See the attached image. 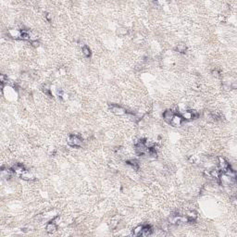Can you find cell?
Returning a JSON list of instances; mask_svg holds the SVG:
<instances>
[{"label":"cell","mask_w":237,"mask_h":237,"mask_svg":"<svg viewBox=\"0 0 237 237\" xmlns=\"http://www.w3.org/2000/svg\"><path fill=\"white\" fill-rule=\"evenodd\" d=\"M57 229H58V227H57L56 222H52V220H51L49 223H47L46 227V230L48 234H53V232L57 231Z\"/></svg>","instance_id":"cell-10"},{"label":"cell","mask_w":237,"mask_h":237,"mask_svg":"<svg viewBox=\"0 0 237 237\" xmlns=\"http://www.w3.org/2000/svg\"><path fill=\"white\" fill-rule=\"evenodd\" d=\"M219 179L220 181V183H222L223 185H225V186L232 185V184H234V183H235V179H234V178H232L230 176H228L227 174H225V173H223V174H220V177H219Z\"/></svg>","instance_id":"cell-3"},{"label":"cell","mask_w":237,"mask_h":237,"mask_svg":"<svg viewBox=\"0 0 237 237\" xmlns=\"http://www.w3.org/2000/svg\"><path fill=\"white\" fill-rule=\"evenodd\" d=\"M212 75H213L214 77H219V76H220L219 72H218V70H213V72H212Z\"/></svg>","instance_id":"cell-20"},{"label":"cell","mask_w":237,"mask_h":237,"mask_svg":"<svg viewBox=\"0 0 237 237\" xmlns=\"http://www.w3.org/2000/svg\"><path fill=\"white\" fill-rule=\"evenodd\" d=\"M126 163H127L129 166H131V167L133 169H135V171H138V169H139V163H138L135 159H129L126 161Z\"/></svg>","instance_id":"cell-14"},{"label":"cell","mask_w":237,"mask_h":237,"mask_svg":"<svg viewBox=\"0 0 237 237\" xmlns=\"http://www.w3.org/2000/svg\"><path fill=\"white\" fill-rule=\"evenodd\" d=\"M152 228L149 226V225H145V226H144L143 228V232H142V235L141 236H145V237H147V236H149V235H151L152 234Z\"/></svg>","instance_id":"cell-13"},{"label":"cell","mask_w":237,"mask_h":237,"mask_svg":"<svg viewBox=\"0 0 237 237\" xmlns=\"http://www.w3.org/2000/svg\"><path fill=\"white\" fill-rule=\"evenodd\" d=\"M118 222H120V217L118 216H114L113 218H111L109 222V227L111 229H115L118 225Z\"/></svg>","instance_id":"cell-12"},{"label":"cell","mask_w":237,"mask_h":237,"mask_svg":"<svg viewBox=\"0 0 237 237\" xmlns=\"http://www.w3.org/2000/svg\"><path fill=\"white\" fill-rule=\"evenodd\" d=\"M143 228H144L143 225H139V226L135 227L133 230V234L134 236H141L142 232H143Z\"/></svg>","instance_id":"cell-15"},{"label":"cell","mask_w":237,"mask_h":237,"mask_svg":"<svg viewBox=\"0 0 237 237\" xmlns=\"http://www.w3.org/2000/svg\"><path fill=\"white\" fill-rule=\"evenodd\" d=\"M12 171H14V173H15L16 175H18V176L21 177V175L26 171V169H25L24 166H23L22 164H16V165L13 166Z\"/></svg>","instance_id":"cell-6"},{"label":"cell","mask_w":237,"mask_h":237,"mask_svg":"<svg viewBox=\"0 0 237 237\" xmlns=\"http://www.w3.org/2000/svg\"><path fill=\"white\" fill-rule=\"evenodd\" d=\"M186 217L189 219V222H195V219L197 218V214L195 211H188Z\"/></svg>","instance_id":"cell-17"},{"label":"cell","mask_w":237,"mask_h":237,"mask_svg":"<svg viewBox=\"0 0 237 237\" xmlns=\"http://www.w3.org/2000/svg\"><path fill=\"white\" fill-rule=\"evenodd\" d=\"M21 178L23 180H25V181H33V180H34L35 177H34V175L33 174V173L30 172L29 171H25L21 175Z\"/></svg>","instance_id":"cell-11"},{"label":"cell","mask_w":237,"mask_h":237,"mask_svg":"<svg viewBox=\"0 0 237 237\" xmlns=\"http://www.w3.org/2000/svg\"><path fill=\"white\" fill-rule=\"evenodd\" d=\"M126 33H127V30L124 29V28H121L118 30V34H121V35H125Z\"/></svg>","instance_id":"cell-19"},{"label":"cell","mask_w":237,"mask_h":237,"mask_svg":"<svg viewBox=\"0 0 237 237\" xmlns=\"http://www.w3.org/2000/svg\"><path fill=\"white\" fill-rule=\"evenodd\" d=\"M218 161H219V166H220V169L223 172L226 171V169L230 167V164H229L226 160H225L224 157H218Z\"/></svg>","instance_id":"cell-7"},{"label":"cell","mask_w":237,"mask_h":237,"mask_svg":"<svg viewBox=\"0 0 237 237\" xmlns=\"http://www.w3.org/2000/svg\"><path fill=\"white\" fill-rule=\"evenodd\" d=\"M68 144L72 147H82V138L79 137L78 135H74V134H72V135L69 136V138H68Z\"/></svg>","instance_id":"cell-1"},{"label":"cell","mask_w":237,"mask_h":237,"mask_svg":"<svg viewBox=\"0 0 237 237\" xmlns=\"http://www.w3.org/2000/svg\"><path fill=\"white\" fill-rule=\"evenodd\" d=\"M175 114H174V111H173V110L167 109V110H165L164 113H163V118H164V121H168V122H171V118H173V116Z\"/></svg>","instance_id":"cell-9"},{"label":"cell","mask_w":237,"mask_h":237,"mask_svg":"<svg viewBox=\"0 0 237 237\" xmlns=\"http://www.w3.org/2000/svg\"><path fill=\"white\" fill-rule=\"evenodd\" d=\"M82 54H84L85 57H87V58H90L91 55H92V53H91V50H90V48H89L88 46H84V47H82Z\"/></svg>","instance_id":"cell-18"},{"label":"cell","mask_w":237,"mask_h":237,"mask_svg":"<svg viewBox=\"0 0 237 237\" xmlns=\"http://www.w3.org/2000/svg\"><path fill=\"white\" fill-rule=\"evenodd\" d=\"M31 45H33V46L36 47V46H39V43H38L37 41H34V42H31Z\"/></svg>","instance_id":"cell-21"},{"label":"cell","mask_w":237,"mask_h":237,"mask_svg":"<svg viewBox=\"0 0 237 237\" xmlns=\"http://www.w3.org/2000/svg\"><path fill=\"white\" fill-rule=\"evenodd\" d=\"M181 117H183V120L191 121V120H195V118L198 117V113L195 110H185L181 114Z\"/></svg>","instance_id":"cell-4"},{"label":"cell","mask_w":237,"mask_h":237,"mask_svg":"<svg viewBox=\"0 0 237 237\" xmlns=\"http://www.w3.org/2000/svg\"><path fill=\"white\" fill-rule=\"evenodd\" d=\"M186 50H187V46L185 44H183V43H181V44H179L176 46V51H178V52L181 53V54L185 53L186 52Z\"/></svg>","instance_id":"cell-16"},{"label":"cell","mask_w":237,"mask_h":237,"mask_svg":"<svg viewBox=\"0 0 237 237\" xmlns=\"http://www.w3.org/2000/svg\"><path fill=\"white\" fill-rule=\"evenodd\" d=\"M7 34L9 35L11 38L13 39H21L22 37V30H18V29H10L7 31Z\"/></svg>","instance_id":"cell-5"},{"label":"cell","mask_w":237,"mask_h":237,"mask_svg":"<svg viewBox=\"0 0 237 237\" xmlns=\"http://www.w3.org/2000/svg\"><path fill=\"white\" fill-rule=\"evenodd\" d=\"M109 109L113 114H115V115H117V116H122V115L127 114L126 109L122 108V106H118V105H110Z\"/></svg>","instance_id":"cell-2"},{"label":"cell","mask_w":237,"mask_h":237,"mask_svg":"<svg viewBox=\"0 0 237 237\" xmlns=\"http://www.w3.org/2000/svg\"><path fill=\"white\" fill-rule=\"evenodd\" d=\"M46 19H47V21H51V17H50V14H46Z\"/></svg>","instance_id":"cell-22"},{"label":"cell","mask_w":237,"mask_h":237,"mask_svg":"<svg viewBox=\"0 0 237 237\" xmlns=\"http://www.w3.org/2000/svg\"><path fill=\"white\" fill-rule=\"evenodd\" d=\"M183 121V117H181V115H174V116H173V118H171V122H169V123H171L172 126L178 127V126L181 125Z\"/></svg>","instance_id":"cell-8"}]
</instances>
